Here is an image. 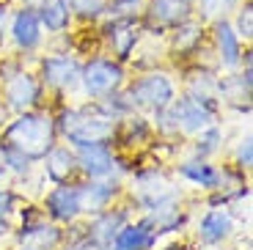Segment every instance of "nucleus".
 <instances>
[{
	"label": "nucleus",
	"instance_id": "obj_28",
	"mask_svg": "<svg viewBox=\"0 0 253 250\" xmlns=\"http://www.w3.org/2000/svg\"><path fill=\"white\" fill-rule=\"evenodd\" d=\"M0 160L6 165L8 176H14V179H28V176L33 173V165H36L31 157H25L19 149L3 143V140H0Z\"/></svg>",
	"mask_w": 253,
	"mask_h": 250
},
{
	"label": "nucleus",
	"instance_id": "obj_14",
	"mask_svg": "<svg viewBox=\"0 0 253 250\" xmlns=\"http://www.w3.org/2000/svg\"><path fill=\"white\" fill-rule=\"evenodd\" d=\"M209 47L215 52V66L226 72H237L242 66V52L248 44L237 36L228 19H215L209 22Z\"/></svg>",
	"mask_w": 253,
	"mask_h": 250
},
{
	"label": "nucleus",
	"instance_id": "obj_25",
	"mask_svg": "<svg viewBox=\"0 0 253 250\" xmlns=\"http://www.w3.org/2000/svg\"><path fill=\"white\" fill-rule=\"evenodd\" d=\"M223 140H226V132L220 129V124H209L207 129L196 132L193 135V143H190V157L196 160H212L217 151L223 149Z\"/></svg>",
	"mask_w": 253,
	"mask_h": 250
},
{
	"label": "nucleus",
	"instance_id": "obj_26",
	"mask_svg": "<svg viewBox=\"0 0 253 250\" xmlns=\"http://www.w3.org/2000/svg\"><path fill=\"white\" fill-rule=\"evenodd\" d=\"M240 3L242 0H193V17L209 25L215 19H228Z\"/></svg>",
	"mask_w": 253,
	"mask_h": 250
},
{
	"label": "nucleus",
	"instance_id": "obj_23",
	"mask_svg": "<svg viewBox=\"0 0 253 250\" xmlns=\"http://www.w3.org/2000/svg\"><path fill=\"white\" fill-rule=\"evenodd\" d=\"M176 173L182 181L193 184V187L204 190V193H212L220 181V168L212 165V160H196V157H187L176 165Z\"/></svg>",
	"mask_w": 253,
	"mask_h": 250
},
{
	"label": "nucleus",
	"instance_id": "obj_17",
	"mask_svg": "<svg viewBox=\"0 0 253 250\" xmlns=\"http://www.w3.org/2000/svg\"><path fill=\"white\" fill-rule=\"evenodd\" d=\"M234 212L228 207H212L207 209V212L201 214V220H198L196 225V237L201 245H207V248H215V245H223L226 239L234 237Z\"/></svg>",
	"mask_w": 253,
	"mask_h": 250
},
{
	"label": "nucleus",
	"instance_id": "obj_20",
	"mask_svg": "<svg viewBox=\"0 0 253 250\" xmlns=\"http://www.w3.org/2000/svg\"><path fill=\"white\" fill-rule=\"evenodd\" d=\"M42 176L52 184H61V181H77V160H75V149L69 143H55L47 151L42 160Z\"/></svg>",
	"mask_w": 253,
	"mask_h": 250
},
{
	"label": "nucleus",
	"instance_id": "obj_32",
	"mask_svg": "<svg viewBox=\"0 0 253 250\" xmlns=\"http://www.w3.org/2000/svg\"><path fill=\"white\" fill-rule=\"evenodd\" d=\"M72 234H66L63 237V242L58 245V250H99L94 242H91L88 237H85V231H83V225H69Z\"/></svg>",
	"mask_w": 253,
	"mask_h": 250
},
{
	"label": "nucleus",
	"instance_id": "obj_37",
	"mask_svg": "<svg viewBox=\"0 0 253 250\" xmlns=\"http://www.w3.org/2000/svg\"><path fill=\"white\" fill-rule=\"evenodd\" d=\"M14 250H36V248H28V245H17Z\"/></svg>",
	"mask_w": 253,
	"mask_h": 250
},
{
	"label": "nucleus",
	"instance_id": "obj_9",
	"mask_svg": "<svg viewBox=\"0 0 253 250\" xmlns=\"http://www.w3.org/2000/svg\"><path fill=\"white\" fill-rule=\"evenodd\" d=\"M96 31H99L102 50L121 63H129L132 52L143 42V28H140V22H132V19H102Z\"/></svg>",
	"mask_w": 253,
	"mask_h": 250
},
{
	"label": "nucleus",
	"instance_id": "obj_27",
	"mask_svg": "<svg viewBox=\"0 0 253 250\" xmlns=\"http://www.w3.org/2000/svg\"><path fill=\"white\" fill-rule=\"evenodd\" d=\"M66 6H69L75 22H80V25H99L105 19L108 0H66Z\"/></svg>",
	"mask_w": 253,
	"mask_h": 250
},
{
	"label": "nucleus",
	"instance_id": "obj_7",
	"mask_svg": "<svg viewBox=\"0 0 253 250\" xmlns=\"http://www.w3.org/2000/svg\"><path fill=\"white\" fill-rule=\"evenodd\" d=\"M77 160V173L80 179H124L126 165L121 160L119 149H113L110 143H91V146H77L75 149Z\"/></svg>",
	"mask_w": 253,
	"mask_h": 250
},
{
	"label": "nucleus",
	"instance_id": "obj_38",
	"mask_svg": "<svg viewBox=\"0 0 253 250\" xmlns=\"http://www.w3.org/2000/svg\"><path fill=\"white\" fill-rule=\"evenodd\" d=\"M0 119H3V107H0ZM0 124H3V121H0Z\"/></svg>",
	"mask_w": 253,
	"mask_h": 250
},
{
	"label": "nucleus",
	"instance_id": "obj_29",
	"mask_svg": "<svg viewBox=\"0 0 253 250\" xmlns=\"http://www.w3.org/2000/svg\"><path fill=\"white\" fill-rule=\"evenodd\" d=\"M143 8H146V0H108L105 19H132V22H140Z\"/></svg>",
	"mask_w": 253,
	"mask_h": 250
},
{
	"label": "nucleus",
	"instance_id": "obj_3",
	"mask_svg": "<svg viewBox=\"0 0 253 250\" xmlns=\"http://www.w3.org/2000/svg\"><path fill=\"white\" fill-rule=\"evenodd\" d=\"M124 91L129 96L135 110H146V113H160L163 107H168L173 99H176L179 88H176V80H173L171 72L160 69H146V72H138V77L124 83Z\"/></svg>",
	"mask_w": 253,
	"mask_h": 250
},
{
	"label": "nucleus",
	"instance_id": "obj_33",
	"mask_svg": "<svg viewBox=\"0 0 253 250\" xmlns=\"http://www.w3.org/2000/svg\"><path fill=\"white\" fill-rule=\"evenodd\" d=\"M251 165H253V138H251V132H245L240 138V143H237V149H234V168H240L248 173Z\"/></svg>",
	"mask_w": 253,
	"mask_h": 250
},
{
	"label": "nucleus",
	"instance_id": "obj_19",
	"mask_svg": "<svg viewBox=\"0 0 253 250\" xmlns=\"http://www.w3.org/2000/svg\"><path fill=\"white\" fill-rule=\"evenodd\" d=\"M157 239L160 237H157V231H154L152 220L143 214V217H138V220H126L105 250H154Z\"/></svg>",
	"mask_w": 253,
	"mask_h": 250
},
{
	"label": "nucleus",
	"instance_id": "obj_11",
	"mask_svg": "<svg viewBox=\"0 0 253 250\" xmlns=\"http://www.w3.org/2000/svg\"><path fill=\"white\" fill-rule=\"evenodd\" d=\"M190 17H193V0H146L140 28H143V36L165 39L171 28Z\"/></svg>",
	"mask_w": 253,
	"mask_h": 250
},
{
	"label": "nucleus",
	"instance_id": "obj_21",
	"mask_svg": "<svg viewBox=\"0 0 253 250\" xmlns=\"http://www.w3.org/2000/svg\"><path fill=\"white\" fill-rule=\"evenodd\" d=\"M154 126L143 113H129L124 119L116 121V135H113V149H135V146L152 140Z\"/></svg>",
	"mask_w": 253,
	"mask_h": 250
},
{
	"label": "nucleus",
	"instance_id": "obj_24",
	"mask_svg": "<svg viewBox=\"0 0 253 250\" xmlns=\"http://www.w3.org/2000/svg\"><path fill=\"white\" fill-rule=\"evenodd\" d=\"M36 14H39V19H42V28H44L47 36L66 33V31H72V25H75L66 0H42V3L36 6Z\"/></svg>",
	"mask_w": 253,
	"mask_h": 250
},
{
	"label": "nucleus",
	"instance_id": "obj_34",
	"mask_svg": "<svg viewBox=\"0 0 253 250\" xmlns=\"http://www.w3.org/2000/svg\"><path fill=\"white\" fill-rule=\"evenodd\" d=\"M11 0H0V44L6 39V28H8V14H11Z\"/></svg>",
	"mask_w": 253,
	"mask_h": 250
},
{
	"label": "nucleus",
	"instance_id": "obj_36",
	"mask_svg": "<svg viewBox=\"0 0 253 250\" xmlns=\"http://www.w3.org/2000/svg\"><path fill=\"white\" fill-rule=\"evenodd\" d=\"M8 179V170H6V165H3V160H0V184Z\"/></svg>",
	"mask_w": 253,
	"mask_h": 250
},
{
	"label": "nucleus",
	"instance_id": "obj_4",
	"mask_svg": "<svg viewBox=\"0 0 253 250\" xmlns=\"http://www.w3.org/2000/svg\"><path fill=\"white\" fill-rule=\"evenodd\" d=\"M126 80V63L110 58L108 52H94L91 58L80 61V91L88 102L110 96L113 91L124 88Z\"/></svg>",
	"mask_w": 253,
	"mask_h": 250
},
{
	"label": "nucleus",
	"instance_id": "obj_8",
	"mask_svg": "<svg viewBox=\"0 0 253 250\" xmlns=\"http://www.w3.org/2000/svg\"><path fill=\"white\" fill-rule=\"evenodd\" d=\"M129 198L146 212V209L157 207L163 201L179 198V190L173 187L168 173L154 165V168H140L129 173Z\"/></svg>",
	"mask_w": 253,
	"mask_h": 250
},
{
	"label": "nucleus",
	"instance_id": "obj_1",
	"mask_svg": "<svg viewBox=\"0 0 253 250\" xmlns=\"http://www.w3.org/2000/svg\"><path fill=\"white\" fill-rule=\"evenodd\" d=\"M55 116V129L58 140L69 143L72 149L77 146H91V143H110L113 146L116 135V121L99 110L94 102L88 105H58L52 110Z\"/></svg>",
	"mask_w": 253,
	"mask_h": 250
},
{
	"label": "nucleus",
	"instance_id": "obj_22",
	"mask_svg": "<svg viewBox=\"0 0 253 250\" xmlns=\"http://www.w3.org/2000/svg\"><path fill=\"white\" fill-rule=\"evenodd\" d=\"M179 198H182V195H179ZM179 198L163 201V204H157V207L146 209V217L152 220L157 237L176 234V231H182L184 225H187V209L179 204Z\"/></svg>",
	"mask_w": 253,
	"mask_h": 250
},
{
	"label": "nucleus",
	"instance_id": "obj_31",
	"mask_svg": "<svg viewBox=\"0 0 253 250\" xmlns=\"http://www.w3.org/2000/svg\"><path fill=\"white\" fill-rule=\"evenodd\" d=\"M19 209V198L14 190L0 187V239L14 231V214Z\"/></svg>",
	"mask_w": 253,
	"mask_h": 250
},
{
	"label": "nucleus",
	"instance_id": "obj_6",
	"mask_svg": "<svg viewBox=\"0 0 253 250\" xmlns=\"http://www.w3.org/2000/svg\"><path fill=\"white\" fill-rule=\"evenodd\" d=\"M42 96H44V85L36 77V72L19 66L17 72L0 83V107L8 113H25L42 107Z\"/></svg>",
	"mask_w": 253,
	"mask_h": 250
},
{
	"label": "nucleus",
	"instance_id": "obj_2",
	"mask_svg": "<svg viewBox=\"0 0 253 250\" xmlns=\"http://www.w3.org/2000/svg\"><path fill=\"white\" fill-rule=\"evenodd\" d=\"M0 140L19 149L33 163H39L58 143L55 116H52V110H42V107L14 113L11 121L0 124Z\"/></svg>",
	"mask_w": 253,
	"mask_h": 250
},
{
	"label": "nucleus",
	"instance_id": "obj_5",
	"mask_svg": "<svg viewBox=\"0 0 253 250\" xmlns=\"http://www.w3.org/2000/svg\"><path fill=\"white\" fill-rule=\"evenodd\" d=\"M36 77L44 91L58 96L75 94L80 91V58H75V52H47L36 63Z\"/></svg>",
	"mask_w": 253,
	"mask_h": 250
},
{
	"label": "nucleus",
	"instance_id": "obj_30",
	"mask_svg": "<svg viewBox=\"0 0 253 250\" xmlns=\"http://www.w3.org/2000/svg\"><path fill=\"white\" fill-rule=\"evenodd\" d=\"M228 22H231V28L237 31V36L242 42L251 44L253 42V0H242L234 8V14L228 17Z\"/></svg>",
	"mask_w": 253,
	"mask_h": 250
},
{
	"label": "nucleus",
	"instance_id": "obj_18",
	"mask_svg": "<svg viewBox=\"0 0 253 250\" xmlns=\"http://www.w3.org/2000/svg\"><path fill=\"white\" fill-rule=\"evenodd\" d=\"M66 231L63 225L52 223L47 217H39L33 223H22L14 228V242L17 245H28V248L36 250H58V245L63 242Z\"/></svg>",
	"mask_w": 253,
	"mask_h": 250
},
{
	"label": "nucleus",
	"instance_id": "obj_16",
	"mask_svg": "<svg viewBox=\"0 0 253 250\" xmlns=\"http://www.w3.org/2000/svg\"><path fill=\"white\" fill-rule=\"evenodd\" d=\"M126 220H132V209L126 207V204H113V207H108V209H102V212L91 214V217H85L83 231H85V237H88L96 248L105 250Z\"/></svg>",
	"mask_w": 253,
	"mask_h": 250
},
{
	"label": "nucleus",
	"instance_id": "obj_10",
	"mask_svg": "<svg viewBox=\"0 0 253 250\" xmlns=\"http://www.w3.org/2000/svg\"><path fill=\"white\" fill-rule=\"evenodd\" d=\"M6 36L11 42V47L19 55H33L44 47V28H42V19H39L36 8L31 6H11L8 14V28Z\"/></svg>",
	"mask_w": 253,
	"mask_h": 250
},
{
	"label": "nucleus",
	"instance_id": "obj_12",
	"mask_svg": "<svg viewBox=\"0 0 253 250\" xmlns=\"http://www.w3.org/2000/svg\"><path fill=\"white\" fill-rule=\"evenodd\" d=\"M165 55H171L176 63L196 61L201 47L209 42V25L201 22L198 17H190L184 22H179L176 28L165 33Z\"/></svg>",
	"mask_w": 253,
	"mask_h": 250
},
{
	"label": "nucleus",
	"instance_id": "obj_35",
	"mask_svg": "<svg viewBox=\"0 0 253 250\" xmlns=\"http://www.w3.org/2000/svg\"><path fill=\"white\" fill-rule=\"evenodd\" d=\"M11 3H14V6H31V8H36L42 0H11Z\"/></svg>",
	"mask_w": 253,
	"mask_h": 250
},
{
	"label": "nucleus",
	"instance_id": "obj_13",
	"mask_svg": "<svg viewBox=\"0 0 253 250\" xmlns=\"http://www.w3.org/2000/svg\"><path fill=\"white\" fill-rule=\"evenodd\" d=\"M42 212L47 220L58 225H75L80 223V193H77V181H61L52 184L44 195H42Z\"/></svg>",
	"mask_w": 253,
	"mask_h": 250
},
{
	"label": "nucleus",
	"instance_id": "obj_15",
	"mask_svg": "<svg viewBox=\"0 0 253 250\" xmlns=\"http://www.w3.org/2000/svg\"><path fill=\"white\" fill-rule=\"evenodd\" d=\"M77 193H80V212L83 217L102 212V209L113 207L116 201L124 195L121 179H77Z\"/></svg>",
	"mask_w": 253,
	"mask_h": 250
}]
</instances>
